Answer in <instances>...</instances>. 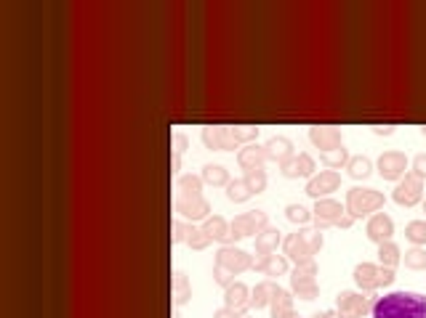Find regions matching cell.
<instances>
[{
	"mask_svg": "<svg viewBox=\"0 0 426 318\" xmlns=\"http://www.w3.org/2000/svg\"><path fill=\"white\" fill-rule=\"evenodd\" d=\"M365 234L373 244H384V241H391V234H394V220H391L387 212H376L365 225Z\"/></svg>",
	"mask_w": 426,
	"mask_h": 318,
	"instance_id": "cell-15",
	"label": "cell"
},
{
	"mask_svg": "<svg viewBox=\"0 0 426 318\" xmlns=\"http://www.w3.org/2000/svg\"><path fill=\"white\" fill-rule=\"evenodd\" d=\"M203 143L211 152H232V149H237L232 128H224V125H208V128H203Z\"/></svg>",
	"mask_w": 426,
	"mask_h": 318,
	"instance_id": "cell-12",
	"label": "cell"
},
{
	"mask_svg": "<svg viewBox=\"0 0 426 318\" xmlns=\"http://www.w3.org/2000/svg\"><path fill=\"white\" fill-rule=\"evenodd\" d=\"M232 135H234L237 143L256 141L258 138V128H253V125H237V128H232Z\"/></svg>",
	"mask_w": 426,
	"mask_h": 318,
	"instance_id": "cell-38",
	"label": "cell"
},
{
	"mask_svg": "<svg viewBox=\"0 0 426 318\" xmlns=\"http://www.w3.org/2000/svg\"><path fill=\"white\" fill-rule=\"evenodd\" d=\"M176 189H179V194H187V197H200L203 194V178L200 175H179V180H176Z\"/></svg>",
	"mask_w": 426,
	"mask_h": 318,
	"instance_id": "cell-31",
	"label": "cell"
},
{
	"mask_svg": "<svg viewBox=\"0 0 426 318\" xmlns=\"http://www.w3.org/2000/svg\"><path fill=\"white\" fill-rule=\"evenodd\" d=\"M189 234H192V225L182 223V220L173 223V244H187Z\"/></svg>",
	"mask_w": 426,
	"mask_h": 318,
	"instance_id": "cell-40",
	"label": "cell"
},
{
	"mask_svg": "<svg viewBox=\"0 0 426 318\" xmlns=\"http://www.w3.org/2000/svg\"><path fill=\"white\" fill-rule=\"evenodd\" d=\"M344 207H341L336 199H317L315 210H312V218H315V225L320 231H325L330 225H336L344 218Z\"/></svg>",
	"mask_w": 426,
	"mask_h": 318,
	"instance_id": "cell-14",
	"label": "cell"
},
{
	"mask_svg": "<svg viewBox=\"0 0 426 318\" xmlns=\"http://www.w3.org/2000/svg\"><path fill=\"white\" fill-rule=\"evenodd\" d=\"M424 212H426V201H424Z\"/></svg>",
	"mask_w": 426,
	"mask_h": 318,
	"instance_id": "cell-49",
	"label": "cell"
},
{
	"mask_svg": "<svg viewBox=\"0 0 426 318\" xmlns=\"http://www.w3.org/2000/svg\"><path fill=\"white\" fill-rule=\"evenodd\" d=\"M373 295L370 292H352L344 289L336 295V316L339 318H363L373 307Z\"/></svg>",
	"mask_w": 426,
	"mask_h": 318,
	"instance_id": "cell-5",
	"label": "cell"
},
{
	"mask_svg": "<svg viewBox=\"0 0 426 318\" xmlns=\"http://www.w3.org/2000/svg\"><path fill=\"white\" fill-rule=\"evenodd\" d=\"M232 241H240V239H248V236H258L264 228L269 225V218L264 210H251L243 212L232 220Z\"/></svg>",
	"mask_w": 426,
	"mask_h": 318,
	"instance_id": "cell-7",
	"label": "cell"
},
{
	"mask_svg": "<svg viewBox=\"0 0 426 318\" xmlns=\"http://www.w3.org/2000/svg\"><path fill=\"white\" fill-rule=\"evenodd\" d=\"M387 204V197L376 189H349L346 191V212L357 218H365L370 212H378Z\"/></svg>",
	"mask_w": 426,
	"mask_h": 318,
	"instance_id": "cell-3",
	"label": "cell"
},
{
	"mask_svg": "<svg viewBox=\"0 0 426 318\" xmlns=\"http://www.w3.org/2000/svg\"><path fill=\"white\" fill-rule=\"evenodd\" d=\"M320 159H322V165L330 167V170H341V167H346V165H349V159H352V157H349V152H346V149L341 146V149H333V152H325V154H322V157H320Z\"/></svg>",
	"mask_w": 426,
	"mask_h": 318,
	"instance_id": "cell-32",
	"label": "cell"
},
{
	"mask_svg": "<svg viewBox=\"0 0 426 318\" xmlns=\"http://www.w3.org/2000/svg\"><path fill=\"white\" fill-rule=\"evenodd\" d=\"M413 173L421 178V180L426 178V154H415L413 157Z\"/></svg>",
	"mask_w": 426,
	"mask_h": 318,
	"instance_id": "cell-42",
	"label": "cell"
},
{
	"mask_svg": "<svg viewBox=\"0 0 426 318\" xmlns=\"http://www.w3.org/2000/svg\"><path fill=\"white\" fill-rule=\"evenodd\" d=\"M251 292H253V289H248L243 281L230 284V286L224 289V305L245 316V313L251 310Z\"/></svg>",
	"mask_w": 426,
	"mask_h": 318,
	"instance_id": "cell-18",
	"label": "cell"
},
{
	"mask_svg": "<svg viewBox=\"0 0 426 318\" xmlns=\"http://www.w3.org/2000/svg\"><path fill=\"white\" fill-rule=\"evenodd\" d=\"M216 265L224 268V271H230L232 276H240V273L253 268V258H251L245 249L224 244V247L219 249V255H216Z\"/></svg>",
	"mask_w": 426,
	"mask_h": 318,
	"instance_id": "cell-8",
	"label": "cell"
},
{
	"mask_svg": "<svg viewBox=\"0 0 426 318\" xmlns=\"http://www.w3.org/2000/svg\"><path fill=\"white\" fill-rule=\"evenodd\" d=\"M312 318H339V316H336V310H320V313H315Z\"/></svg>",
	"mask_w": 426,
	"mask_h": 318,
	"instance_id": "cell-46",
	"label": "cell"
},
{
	"mask_svg": "<svg viewBox=\"0 0 426 318\" xmlns=\"http://www.w3.org/2000/svg\"><path fill=\"white\" fill-rule=\"evenodd\" d=\"M187 146H189L187 135H184V133H173V173L182 170V154Z\"/></svg>",
	"mask_w": 426,
	"mask_h": 318,
	"instance_id": "cell-37",
	"label": "cell"
},
{
	"mask_svg": "<svg viewBox=\"0 0 426 318\" xmlns=\"http://www.w3.org/2000/svg\"><path fill=\"white\" fill-rule=\"evenodd\" d=\"M373 133H376V135H391L394 128H391V125H378V128H373Z\"/></svg>",
	"mask_w": 426,
	"mask_h": 318,
	"instance_id": "cell-45",
	"label": "cell"
},
{
	"mask_svg": "<svg viewBox=\"0 0 426 318\" xmlns=\"http://www.w3.org/2000/svg\"><path fill=\"white\" fill-rule=\"evenodd\" d=\"M203 183H208V186H230V170L224 165H206L203 167Z\"/></svg>",
	"mask_w": 426,
	"mask_h": 318,
	"instance_id": "cell-28",
	"label": "cell"
},
{
	"mask_svg": "<svg viewBox=\"0 0 426 318\" xmlns=\"http://www.w3.org/2000/svg\"><path fill=\"white\" fill-rule=\"evenodd\" d=\"M346 170H349V175L354 178V180H365L370 173H373V162L368 159V157H352L349 159V165H346Z\"/></svg>",
	"mask_w": 426,
	"mask_h": 318,
	"instance_id": "cell-30",
	"label": "cell"
},
{
	"mask_svg": "<svg viewBox=\"0 0 426 318\" xmlns=\"http://www.w3.org/2000/svg\"><path fill=\"white\" fill-rule=\"evenodd\" d=\"M277 284L272 281V279H267V281L256 284V289L251 292V307H256V310H261V307H269V303H272V297L277 295Z\"/></svg>",
	"mask_w": 426,
	"mask_h": 318,
	"instance_id": "cell-24",
	"label": "cell"
},
{
	"mask_svg": "<svg viewBox=\"0 0 426 318\" xmlns=\"http://www.w3.org/2000/svg\"><path fill=\"white\" fill-rule=\"evenodd\" d=\"M282 241V236L277 228H272V225H267L261 234L256 236V255L258 258H267V255H275L277 252V244Z\"/></svg>",
	"mask_w": 426,
	"mask_h": 318,
	"instance_id": "cell-22",
	"label": "cell"
},
{
	"mask_svg": "<svg viewBox=\"0 0 426 318\" xmlns=\"http://www.w3.org/2000/svg\"><path fill=\"white\" fill-rule=\"evenodd\" d=\"M213 281L219 284V286H230V284H234V276H232L230 271H224V268H219V265H213Z\"/></svg>",
	"mask_w": 426,
	"mask_h": 318,
	"instance_id": "cell-41",
	"label": "cell"
},
{
	"mask_svg": "<svg viewBox=\"0 0 426 318\" xmlns=\"http://www.w3.org/2000/svg\"><path fill=\"white\" fill-rule=\"evenodd\" d=\"M352 225H354V218L349 215V212H344V218L336 223V228H352Z\"/></svg>",
	"mask_w": 426,
	"mask_h": 318,
	"instance_id": "cell-44",
	"label": "cell"
},
{
	"mask_svg": "<svg viewBox=\"0 0 426 318\" xmlns=\"http://www.w3.org/2000/svg\"><path fill=\"white\" fill-rule=\"evenodd\" d=\"M280 170H282V175L285 178H312L315 175L317 165L309 154L301 152V154H293L291 159H285V162L280 165Z\"/></svg>",
	"mask_w": 426,
	"mask_h": 318,
	"instance_id": "cell-16",
	"label": "cell"
},
{
	"mask_svg": "<svg viewBox=\"0 0 426 318\" xmlns=\"http://www.w3.org/2000/svg\"><path fill=\"white\" fill-rule=\"evenodd\" d=\"M264 154H267L269 162H277V165H282L285 159H291L293 154V143L291 138H285V135H272L267 143H264Z\"/></svg>",
	"mask_w": 426,
	"mask_h": 318,
	"instance_id": "cell-19",
	"label": "cell"
},
{
	"mask_svg": "<svg viewBox=\"0 0 426 318\" xmlns=\"http://www.w3.org/2000/svg\"><path fill=\"white\" fill-rule=\"evenodd\" d=\"M394 281V271L376 265V263H360L354 268V284L363 289V292H376L381 286H389Z\"/></svg>",
	"mask_w": 426,
	"mask_h": 318,
	"instance_id": "cell-4",
	"label": "cell"
},
{
	"mask_svg": "<svg viewBox=\"0 0 426 318\" xmlns=\"http://www.w3.org/2000/svg\"><path fill=\"white\" fill-rule=\"evenodd\" d=\"M408 170V157L402 152H384L378 157V175L384 180H402Z\"/></svg>",
	"mask_w": 426,
	"mask_h": 318,
	"instance_id": "cell-13",
	"label": "cell"
},
{
	"mask_svg": "<svg viewBox=\"0 0 426 318\" xmlns=\"http://www.w3.org/2000/svg\"><path fill=\"white\" fill-rule=\"evenodd\" d=\"M245 183L251 186L253 194H261V191L267 189V173H264V167H261V170H251V173H245Z\"/></svg>",
	"mask_w": 426,
	"mask_h": 318,
	"instance_id": "cell-36",
	"label": "cell"
},
{
	"mask_svg": "<svg viewBox=\"0 0 426 318\" xmlns=\"http://www.w3.org/2000/svg\"><path fill=\"white\" fill-rule=\"evenodd\" d=\"M339 186H341V175L336 170H320L317 175L309 178L306 194H309L312 199H325L330 191H339Z\"/></svg>",
	"mask_w": 426,
	"mask_h": 318,
	"instance_id": "cell-11",
	"label": "cell"
},
{
	"mask_svg": "<svg viewBox=\"0 0 426 318\" xmlns=\"http://www.w3.org/2000/svg\"><path fill=\"white\" fill-rule=\"evenodd\" d=\"M203 231L208 234L211 241H224V244H230L232 241V225L221 218V215H213V218H208L206 223H203Z\"/></svg>",
	"mask_w": 426,
	"mask_h": 318,
	"instance_id": "cell-23",
	"label": "cell"
},
{
	"mask_svg": "<svg viewBox=\"0 0 426 318\" xmlns=\"http://www.w3.org/2000/svg\"><path fill=\"white\" fill-rule=\"evenodd\" d=\"M213 318H245L243 313H237V310H232V307H219L216 313H213Z\"/></svg>",
	"mask_w": 426,
	"mask_h": 318,
	"instance_id": "cell-43",
	"label": "cell"
},
{
	"mask_svg": "<svg viewBox=\"0 0 426 318\" xmlns=\"http://www.w3.org/2000/svg\"><path fill=\"white\" fill-rule=\"evenodd\" d=\"M251 197H253V191H251V186L245 183V178L230 180V186H227V199L234 201V204H240V201H248Z\"/></svg>",
	"mask_w": 426,
	"mask_h": 318,
	"instance_id": "cell-29",
	"label": "cell"
},
{
	"mask_svg": "<svg viewBox=\"0 0 426 318\" xmlns=\"http://www.w3.org/2000/svg\"><path fill=\"white\" fill-rule=\"evenodd\" d=\"M245 318H248V316H245Z\"/></svg>",
	"mask_w": 426,
	"mask_h": 318,
	"instance_id": "cell-50",
	"label": "cell"
},
{
	"mask_svg": "<svg viewBox=\"0 0 426 318\" xmlns=\"http://www.w3.org/2000/svg\"><path fill=\"white\" fill-rule=\"evenodd\" d=\"M322 244H325V239H322L320 228H301V231L288 234L282 239V252L296 265H304V263L315 260V255L322 249Z\"/></svg>",
	"mask_w": 426,
	"mask_h": 318,
	"instance_id": "cell-2",
	"label": "cell"
},
{
	"mask_svg": "<svg viewBox=\"0 0 426 318\" xmlns=\"http://www.w3.org/2000/svg\"><path fill=\"white\" fill-rule=\"evenodd\" d=\"M192 300V286H189V279H187V273L176 271L173 273V305L182 307L187 305Z\"/></svg>",
	"mask_w": 426,
	"mask_h": 318,
	"instance_id": "cell-25",
	"label": "cell"
},
{
	"mask_svg": "<svg viewBox=\"0 0 426 318\" xmlns=\"http://www.w3.org/2000/svg\"><path fill=\"white\" fill-rule=\"evenodd\" d=\"M291 310H293V292H288V289H277V295L272 297V303H269V313H272V318H285Z\"/></svg>",
	"mask_w": 426,
	"mask_h": 318,
	"instance_id": "cell-26",
	"label": "cell"
},
{
	"mask_svg": "<svg viewBox=\"0 0 426 318\" xmlns=\"http://www.w3.org/2000/svg\"><path fill=\"white\" fill-rule=\"evenodd\" d=\"M309 141L315 143L317 149L325 152H333V149H341L344 146V138H341L339 128H330V125H320V128H309Z\"/></svg>",
	"mask_w": 426,
	"mask_h": 318,
	"instance_id": "cell-17",
	"label": "cell"
},
{
	"mask_svg": "<svg viewBox=\"0 0 426 318\" xmlns=\"http://www.w3.org/2000/svg\"><path fill=\"white\" fill-rule=\"evenodd\" d=\"M208 244H211V239H208L206 231H203V228H195V225H192V234H189V239H187V247H192V249H206Z\"/></svg>",
	"mask_w": 426,
	"mask_h": 318,
	"instance_id": "cell-39",
	"label": "cell"
},
{
	"mask_svg": "<svg viewBox=\"0 0 426 318\" xmlns=\"http://www.w3.org/2000/svg\"><path fill=\"white\" fill-rule=\"evenodd\" d=\"M405 236H408V241H413L415 247L426 244V220H411L405 225Z\"/></svg>",
	"mask_w": 426,
	"mask_h": 318,
	"instance_id": "cell-33",
	"label": "cell"
},
{
	"mask_svg": "<svg viewBox=\"0 0 426 318\" xmlns=\"http://www.w3.org/2000/svg\"><path fill=\"white\" fill-rule=\"evenodd\" d=\"M405 268H411V271H426V249L421 247H413L405 252Z\"/></svg>",
	"mask_w": 426,
	"mask_h": 318,
	"instance_id": "cell-34",
	"label": "cell"
},
{
	"mask_svg": "<svg viewBox=\"0 0 426 318\" xmlns=\"http://www.w3.org/2000/svg\"><path fill=\"white\" fill-rule=\"evenodd\" d=\"M285 218L296 225H306L312 220V212L306 210L304 204H288V207H285Z\"/></svg>",
	"mask_w": 426,
	"mask_h": 318,
	"instance_id": "cell-35",
	"label": "cell"
},
{
	"mask_svg": "<svg viewBox=\"0 0 426 318\" xmlns=\"http://www.w3.org/2000/svg\"><path fill=\"white\" fill-rule=\"evenodd\" d=\"M421 133H424V135H426V125H424V128H421Z\"/></svg>",
	"mask_w": 426,
	"mask_h": 318,
	"instance_id": "cell-48",
	"label": "cell"
},
{
	"mask_svg": "<svg viewBox=\"0 0 426 318\" xmlns=\"http://www.w3.org/2000/svg\"><path fill=\"white\" fill-rule=\"evenodd\" d=\"M391 199L397 201L400 207H413L418 201L424 199V180L415 175V173H405L400 183H397V189L391 194Z\"/></svg>",
	"mask_w": 426,
	"mask_h": 318,
	"instance_id": "cell-9",
	"label": "cell"
},
{
	"mask_svg": "<svg viewBox=\"0 0 426 318\" xmlns=\"http://www.w3.org/2000/svg\"><path fill=\"white\" fill-rule=\"evenodd\" d=\"M285 318H301V316H299L296 310H291V313H288V316H285Z\"/></svg>",
	"mask_w": 426,
	"mask_h": 318,
	"instance_id": "cell-47",
	"label": "cell"
},
{
	"mask_svg": "<svg viewBox=\"0 0 426 318\" xmlns=\"http://www.w3.org/2000/svg\"><path fill=\"white\" fill-rule=\"evenodd\" d=\"M253 268H256V271H261L264 276L277 279V276H285V273H288V258H285V255H267V258H256Z\"/></svg>",
	"mask_w": 426,
	"mask_h": 318,
	"instance_id": "cell-20",
	"label": "cell"
},
{
	"mask_svg": "<svg viewBox=\"0 0 426 318\" xmlns=\"http://www.w3.org/2000/svg\"><path fill=\"white\" fill-rule=\"evenodd\" d=\"M291 292L301 300H317V263H304V265H296L291 273Z\"/></svg>",
	"mask_w": 426,
	"mask_h": 318,
	"instance_id": "cell-6",
	"label": "cell"
},
{
	"mask_svg": "<svg viewBox=\"0 0 426 318\" xmlns=\"http://www.w3.org/2000/svg\"><path fill=\"white\" fill-rule=\"evenodd\" d=\"M176 212L182 215L184 220H208L211 218V201L200 194V197H187V194H179L176 201H173Z\"/></svg>",
	"mask_w": 426,
	"mask_h": 318,
	"instance_id": "cell-10",
	"label": "cell"
},
{
	"mask_svg": "<svg viewBox=\"0 0 426 318\" xmlns=\"http://www.w3.org/2000/svg\"><path fill=\"white\" fill-rule=\"evenodd\" d=\"M373 318H426V297L418 292H389L370 307Z\"/></svg>",
	"mask_w": 426,
	"mask_h": 318,
	"instance_id": "cell-1",
	"label": "cell"
},
{
	"mask_svg": "<svg viewBox=\"0 0 426 318\" xmlns=\"http://www.w3.org/2000/svg\"><path fill=\"white\" fill-rule=\"evenodd\" d=\"M402 260V252L400 247L394 244V241H384V244H378V265H384V268H397Z\"/></svg>",
	"mask_w": 426,
	"mask_h": 318,
	"instance_id": "cell-27",
	"label": "cell"
},
{
	"mask_svg": "<svg viewBox=\"0 0 426 318\" xmlns=\"http://www.w3.org/2000/svg\"><path fill=\"white\" fill-rule=\"evenodd\" d=\"M267 162V154H264V146H245L237 152V165L243 167L245 173L251 170H261Z\"/></svg>",
	"mask_w": 426,
	"mask_h": 318,
	"instance_id": "cell-21",
	"label": "cell"
}]
</instances>
